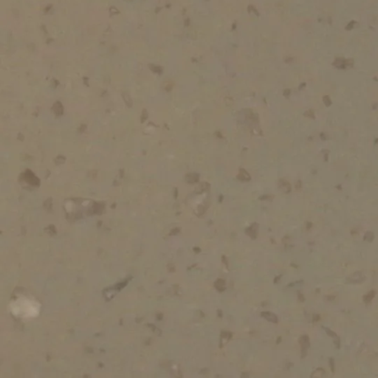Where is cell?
Segmentation results:
<instances>
[{"mask_svg":"<svg viewBox=\"0 0 378 378\" xmlns=\"http://www.w3.org/2000/svg\"><path fill=\"white\" fill-rule=\"evenodd\" d=\"M374 80H375V81H378V75H377V76L374 77Z\"/></svg>","mask_w":378,"mask_h":378,"instance_id":"14","label":"cell"},{"mask_svg":"<svg viewBox=\"0 0 378 378\" xmlns=\"http://www.w3.org/2000/svg\"><path fill=\"white\" fill-rule=\"evenodd\" d=\"M306 116L307 117H310L311 118H315V115H314V112L312 110H309L307 111V112L305 113Z\"/></svg>","mask_w":378,"mask_h":378,"instance_id":"11","label":"cell"},{"mask_svg":"<svg viewBox=\"0 0 378 378\" xmlns=\"http://www.w3.org/2000/svg\"><path fill=\"white\" fill-rule=\"evenodd\" d=\"M261 316L265 318L267 321L272 322V323H276L278 322L277 317H276L274 314L272 313V312H261Z\"/></svg>","mask_w":378,"mask_h":378,"instance_id":"4","label":"cell"},{"mask_svg":"<svg viewBox=\"0 0 378 378\" xmlns=\"http://www.w3.org/2000/svg\"><path fill=\"white\" fill-rule=\"evenodd\" d=\"M333 65L336 68L346 69L348 67H352L353 60L352 59H345L343 58H337L333 62Z\"/></svg>","mask_w":378,"mask_h":378,"instance_id":"1","label":"cell"},{"mask_svg":"<svg viewBox=\"0 0 378 378\" xmlns=\"http://www.w3.org/2000/svg\"><path fill=\"white\" fill-rule=\"evenodd\" d=\"M353 23H355V21H351V22L349 23V24H348L347 27H346V29H348V30L352 29V28H353V26H354V24H353Z\"/></svg>","mask_w":378,"mask_h":378,"instance_id":"12","label":"cell"},{"mask_svg":"<svg viewBox=\"0 0 378 378\" xmlns=\"http://www.w3.org/2000/svg\"><path fill=\"white\" fill-rule=\"evenodd\" d=\"M281 338H278V341H277V343H278V342H279V341H281Z\"/></svg>","mask_w":378,"mask_h":378,"instance_id":"15","label":"cell"},{"mask_svg":"<svg viewBox=\"0 0 378 378\" xmlns=\"http://www.w3.org/2000/svg\"><path fill=\"white\" fill-rule=\"evenodd\" d=\"M364 279H365V277L363 276L362 273H354L352 276H350L348 278V280L351 283H361L364 281Z\"/></svg>","mask_w":378,"mask_h":378,"instance_id":"3","label":"cell"},{"mask_svg":"<svg viewBox=\"0 0 378 378\" xmlns=\"http://www.w3.org/2000/svg\"><path fill=\"white\" fill-rule=\"evenodd\" d=\"M254 226L255 225H252L251 227H249L247 231H246V233H247L250 237L253 238V239H254L255 237H256V229H253L254 228Z\"/></svg>","mask_w":378,"mask_h":378,"instance_id":"8","label":"cell"},{"mask_svg":"<svg viewBox=\"0 0 378 378\" xmlns=\"http://www.w3.org/2000/svg\"><path fill=\"white\" fill-rule=\"evenodd\" d=\"M215 287H216V289L219 291H223L225 290V281L224 280H222V279H218L216 282H215Z\"/></svg>","mask_w":378,"mask_h":378,"instance_id":"7","label":"cell"},{"mask_svg":"<svg viewBox=\"0 0 378 378\" xmlns=\"http://www.w3.org/2000/svg\"><path fill=\"white\" fill-rule=\"evenodd\" d=\"M324 330H326V333H327L329 335L331 336L332 338L334 339V344H335L336 347L338 349V348L340 347V338H339V337H338V336L337 335V334H336L334 332L332 331V330H330V329H327V328H324Z\"/></svg>","mask_w":378,"mask_h":378,"instance_id":"5","label":"cell"},{"mask_svg":"<svg viewBox=\"0 0 378 378\" xmlns=\"http://www.w3.org/2000/svg\"><path fill=\"white\" fill-rule=\"evenodd\" d=\"M375 294H376V292L375 290H372L370 292H368L367 295H366L365 296L363 297V301L365 303H369L371 302V301L374 299V297L375 296Z\"/></svg>","mask_w":378,"mask_h":378,"instance_id":"6","label":"cell"},{"mask_svg":"<svg viewBox=\"0 0 378 378\" xmlns=\"http://www.w3.org/2000/svg\"><path fill=\"white\" fill-rule=\"evenodd\" d=\"M332 364L330 363V366H332L331 367H332V368H333V372H334V360H333V359H332Z\"/></svg>","mask_w":378,"mask_h":378,"instance_id":"13","label":"cell"},{"mask_svg":"<svg viewBox=\"0 0 378 378\" xmlns=\"http://www.w3.org/2000/svg\"><path fill=\"white\" fill-rule=\"evenodd\" d=\"M300 344L301 346V352L303 355L305 356L307 351L310 346V341H309L308 336H302L300 338Z\"/></svg>","mask_w":378,"mask_h":378,"instance_id":"2","label":"cell"},{"mask_svg":"<svg viewBox=\"0 0 378 378\" xmlns=\"http://www.w3.org/2000/svg\"><path fill=\"white\" fill-rule=\"evenodd\" d=\"M374 239V234L372 232H368L366 234L365 237H364V240H366L368 242H372Z\"/></svg>","mask_w":378,"mask_h":378,"instance_id":"10","label":"cell"},{"mask_svg":"<svg viewBox=\"0 0 378 378\" xmlns=\"http://www.w3.org/2000/svg\"><path fill=\"white\" fill-rule=\"evenodd\" d=\"M323 103H324L325 105H326L327 107H329V106H330L332 105V101H331V99H330V97H329L328 95L323 96Z\"/></svg>","mask_w":378,"mask_h":378,"instance_id":"9","label":"cell"}]
</instances>
